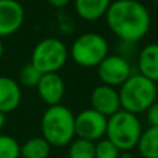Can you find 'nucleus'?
Returning <instances> with one entry per match:
<instances>
[{"label": "nucleus", "instance_id": "25", "mask_svg": "<svg viewBox=\"0 0 158 158\" xmlns=\"http://www.w3.org/2000/svg\"><path fill=\"white\" fill-rule=\"evenodd\" d=\"M3 53H4V47H3V42H2V39H0V60H2V57H3Z\"/></svg>", "mask_w": 158, "mask_h": 158}, {"label": "nucleus", "instance_id": "24", "mask_svg": "<svg viewBox=\"0 0 158 158\" xmlns=\"http://www.w3.org/2000/svg\"><path fill=\"white\" fill-rule=\"evenodd\" d=\"M4 123H6V114L0 111V131L4 128Z\"/></svg>", "mask_w": 158, "mask_h": 158}, {"label": "nucleus", "instance_id": "12", "mask_svg": "<svg viewBox=\"0 0 158 158\" xmlns=\"http://www.w3.org/2000/svg\"><path fill=\"white\" fill-rule=\"evenodd\" d=\"M137 72L153 82H158V43H148L136 56Z\"/></svg>", "mask_w": 158, "mask_h": 158}, {"label": "nucleus", "instance_id": "28", "mask_svg": "<svg viewBox=\"0 0 158 158\" xmlns=\"http://www.w3.org/2000/svg\"><path fill=\"white\" fill-rule=\"evenodd\" d=\"M60 158H68V157H60Z\"/></svg>", "mask_w": 158, "mask_h": 158}, {"label": "nucleus", "instance_id": "1", "mask_svg": "<svg viewBox=\"0 0 158 158\" xmlns=\"http://www.w3.org/2000/svg\"><path fill=\"white\" fill-rule=\"evenodd\" d=\"M106 24L118 40L139 43L151 28L148 8L139 0H114L107 11Z\"/></svg>", "mask_w": 158, "mask_h": 158}, {"label": "nucleus", "instance_id": "8", "mask_svg": "<svg viewBox=\"0 0 158 158\" xmlns=\"http://www.w3.org/2000/svg\"><path fill=\"white\" fill-rule=\"evenodd\" d=\"M107 122L108 118L92 107L82 110L75 115V136L90 142H97L106 137Z\"/></svg>", "mask_w": 158, "mask_h": 158}, {"label": "nucleus", "instance_id": "20", "mask_svg": "<svg viewBox=\"0 0 158 158\" xmlns=\"http://www.w3.org/2000/svg\"><path fill=\"white\" fill-rule=\"evenodd\" d=\"M42 72L33 65L32 63H28L19 69V74H18V79L24 86L27 87H36L42 78Z\"/></svg>", "mask_w": 158, "mask_h": 158}, {"label": "nucleus", "instance_id": "10", "mask_svg": "<svg viewBox=\"0 0 158 158\" xmlns=\"http://www.w3.org/2000/svg\"><path fill=\"white\" fill-rule=\"evenodd\" d=\"M25 19V10L18 0H0V39L18 32Z\"/></svg>", "mask_w": 158, "mask_h": 158}, {"label": "nucleus", "instance_id": "4", "mask_svg": "<svg viewBox=\"0 0 158 158\" xmlns=\"http://www.w3.org/2000/svg\"><path fill=\"white\" fill-rule=\"evenodd\" d=\"M143 126L139 115L125 110H119L108 117L106 137L110 139L122 153H129L136 148L142 136Z\"/></svg>", "mask_w": 158, "mask_h": 158}, {"label": "nucleus", "instance_id": "19", "mask_svg": "<svg viewBox=\"0 0 158 158\" xmlns=\"http://www.w3.org/2000/svg\"><path fill=\"white\" fill-rule=\"evenodd\" d=\"M121 156H122V151L110 139L103 137L96 142L94 158H121Z\"/></svg>", "mask_w": 158, "mask_h": 158}, {"label": "nucleus", "instance_id": "18", "mask_svg": "<svg viewBox=\"0 0 158 158\" xmlns=\"http://www.w3.org/2000/svg\"><path fill=\"white\" fill-rule=\"evenodd\" d=\"M0 158H21V144L10 135H0Z\"/></svg>", "mask_w": 158, "mask_h": 158}, {"label": "nucleus", "instance_id": "23", "mask_svg": "<svg viewBox=\"0 0 158 158\" xmlns=\"http://www.w3.org/2000/svg\"><path fill=\"white\" fill-rule=\"evenodd\" d=\"M52 7H56V8H64L71 3V0H47Z\"/></svg>", "mask_w": 158, "mask_h": 158}, {"label": "nucleus", "instance_id": "14", "mask_svg": "<svg viewBox=\"0 0 158 158\" xmlns=\"http://www.w3.org/2000/svg\"><path fill=\"white\" fill-rule=\"evenodd\" d=\"M112 0H74L75 13L86 22H96L104 18Z\"/></svg>", "mask_w": 158, "mask_h": 158}, {"label": "nucleus", "instance_id": "9", "mask_svg": "<svg viewBox=\"0 0 158 158\" xmlns=\"http://www.w3.org/2000/svg\"><path fill=\"white\" fill-rule=\"evenodd\" d=\"M90 107L107 118L114 115L121 108V98L118 87L100 83L90 93Z\"/></svg>", "mask_w": 158, "mask_h": 158}, {"label": "nucleus", "instance_id": "26", "mask_svg": "<svg viewBox=\"0 0 158 158\" xmlns=\"http://www.w3.org/2000/svg\"><path fill=\"white\" fill-rule=\"evenodd\" d=\"M123 158H136V157H132V156H126V157H123Z\"/></svg>", "mask_w": 158, "mask_h": 158}, {"label": "nucleus", "instance_id": "6", "mask_svg": "<svg viewBox=\"0 0 158 158\" xmlns=\"http://www.w3.org/2000/svg\"><path fill=\"white\" fill-rule=\"evenodd\" d=\"M69 58V49L58 38H44L32 50L31 63L42 72H58Z\"/></svg>", "mask_w": 158, "mask_h": 158}, {"label": "nucleus", "instance_id": "13", "mask_svg": "<svg viewBox=\"0 0 158 158\" xmlns=\"http://www.w3.org/2000/svg\"><path fill=\"white\" fill-rule=\"evenodd\" d=\"M21 86L15 79L0 77V111L7 114L21 104Z\"/></svg>", "mask_w": 158, "mask_h": 158}, {"label": "nucleus", "instance_id": "21", "mask_svg": "<svg viewBox=\"0 0 158 158\" xmlns=\"http://www.w3.org/2000/svg\"><path fill=\"white\" fill-rule=\"evenodd\" d=\"M137 43H133V42H126V40H118V47H117V54L122 56V57L131 58L136 57L137 56Z\"/></svg>", "mask_w": 158, "mask_h": 158}, {"label": "nucleus", "instance_id": "15", "mask_svg": "<svg viewBox=\"0 0 158 158\" xmlns=\"http://www.w3.org/2000/svg\"><path fill=\"white\" fill-rule=\"evenodd\" d=\"M136 148L140 158H158V126H148L142 132Z\"/></svg>", "mask_w": 158, "mask_h": 158}, {"label": "nucleus", "instance_id": "27", "mask_svg": "<svg viewBox=\"0 0 158 158\" xmlns=\"http://www.w3.org/2000/svg\"><path fill=\"white\" fill-rule=\"evenodd\" d=\"M157 90H158V82H157Z\"/></svg>", "mask_w": 158, "mask_h": 158}, {"label": "nucleus", "instance_id": "5", "mask_svg": "<svg viewBox=\"0 0 158 158\" xmlns=\"http://www.w3.org/2000/svg\"><path fill=\"white\" fill-rule=\"evenodd\" d=\"M110 54V44L104 35L86 32L79 35L69 47V57L82 68H97Z\"/></svg>", "mask_w": 158, "mask_h": 158}, {"label": "nucleus", "instance_id": "3", "mask_svg": "<svg viewBox=\"0 0 158 158\" xmlns=\"http://www.w3.org/2000/svg\"><path fill=\"white\" fill-rule=\"evenodd\" d=\"M121 98V108L132 114H142L158 98L157 83L139 72L132 74L125 83L118 87Z\"/></svg>", "mask_w": 158, "mask_h": 158}, {"label": "nucleus", "instance_id": "11", "mask_svg": "<svg viewBox=\"0 0 158 158\" xmlns=\"http://www.w3.org/2000/svg\"><path fill=\"white\" fill-rule=\"evenodd\" d=\"M36 90L40 100L47 104V107L56 106V104H61L63 101L65 94V83L58 72L43 74L36 86Z\"/></svg>", "mask_w": 158, "mask_h": 158}, {"label": "nucleus", "instance_id": "17", "mask_svg": "<svg viewBox=\"0 0 158 158\" xmlns=\"http://www.w3.org/2000/svg\"><path fill=\"white\" fill-rule=\"evenodd\" d=\"M96 142L75 137L68 144V158H94Z\"/></svg>", "mask_w": 158, "mask_h": 158}, {"label": "nucleus", "instance_id": "16", "mask_svg": "<svg viewBox=\"0 0 158 158\" xmlns=\"http://www.w3.org/2000/svg\"><path fill=\"white\" fill-rule=\"evenodd\" d=\"M52 146L43 136L25 140L21 144V158H49Z\"/></svg>", "mask_w": 158, "mask_h": 158}, {"label": "nucleus", "instance_id": "7", "mask_svg": "<svg viewBox=\"0 0 158 158\" xmlns=\"http://www.w3.org/2000/svg\"><path fill=\"white\" fill-rule=\"evenodd\" d=\"M132 74H133V68L131 60L117 53L112 54L110 53L97 65V77L100 82L112 87H119Z\"/></svg>", "mask_w": 158, "mask_h": 158}, {"label": "nucleus", "instance_id": "2", "mask_svg": "<svg viewBox=\"0 0 158 158\" xmlns=\"http://www.w3.org/2000/svg\"><path fill=\"white\" fill-rule=\"evenodd\" d=\"M42 136L52 147H65L75 139V114L64 104L49 106L42 115Z\"/></svg>", "mask_w": 158, "mask_h": 158}, {"label": "nucleus", "instance_id": "22", "mask_svg": "<svg viewBox=\"0 0 158 158\" xmlns=\"http://www.w3.org/2000/svg\"><path fill=\"white\" fill-rule=\"evenodd\" d=\"M146 117L150 126H158V98L148 107V110L146 111Z\"/></svg>", "mask_w": 158, "mask_h": 158}]
</instances>
